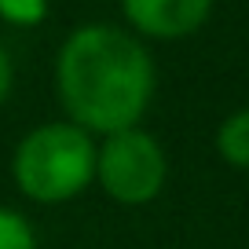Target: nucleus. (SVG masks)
<instances>
[{"label":"nucleus","mask_w":249,"mask_h":249,"mask_svg":"<svg viewBox=\"0 0 249 249\" xmlns=\"http://www.w3.org/2000/svg\"><path fill=\"white\" fill-rule=\"evenodd\" d=\"M11 179L37 205L73 202L95 183V136L73 121H44L11 150Z\"/></svg>","instance_id":"f03ea898"},{"label":"nucleus","mask_w":249,"mask_h":249,"mask_svg":"<svg viewBox=\"0 0 249 249\" xmlns=\"http://www.w3.org/2000/svg\"><path fill=\"white\" fill-rule=\"evenodd\" d=\"M169 154L143 124L95 140V187L124 209L150 205L165 191Z\"/></svg>","instance_id":"7ed1b4c3"},{"label":"nucleus","mask_w":249,"mask_h":249,"mask_svg":"<svg viewBox=\"0 0 249 249\" xmlns=\"http://www.w3.org/2000/svg\"><path fill=\"white\" fill-rule=\"evenodd\" d=\"M158 92L147 40L114 22H85L55 52V99L62 117L103 140L143 124Z\"/></svg>","instance_id":"f257e3e1"},{"label":"nucleus","mask_w":249,"mask_h":249,"mask_svg":"<svg viewBox=\"0 0 249 249\" xmlns=\"http://www.w3.org/2000/svg\"><path fill=\"white\" fill-rule=\"evenodd\" d=\"M11 88H15V59H11V52L0 40V107L11 99Z\"/></svg>","instance_id":"6e6552de"},{"label":"nucleus","mask_w":249,"mask_h":249,"mask_svg":"<svg viewBox=\"0 0 249 249\" xmlns=\"http://www.w3.org/2000/svg\"><path fill=\"white\" fill-rule=\"evenodd\" d=\"M0 249H37V231L30 216L11 205H0Z\"/></svg>","instance_id":"423d86ee"},{"label":"nucleus","mask_w":249,"mask_h":249,"mask_svg":"<svg viewBox=\"0 0 249 249\" xmlns=\"http://www.w3.org/2000/svg\"><path fill=\"white\" fill-rule=\"evenodd\" d=\"M216 0H121L124 30L140 40H183L209 22Z\"/></svg>","instance_id":"20e7f679"},{"label":"nucleus","mask_w":249,"mask_h":249,"mask_svg":"<svg viewBox=\"0 0 249 249\" xmlns=\"http://www.w3.org/2000/svg\"><path fill=\"white\" fill-rule=\"evenodd\" d=\"M52 11V0H0V22L15 30H33Z\"/></svg>","instance_id":"0eeeda50"},{"label":"nucleus","mask_w":249,"mask_h":249,"mask_svg":"<svg viewBox=\"0 0 249 249\" xmlns=\"http://www.w3.org/2000/svg\"><path fill=\"white\" fill-rule=\"evenodd\" d=\"M216 154L224 165L238 172H249V107L231 110L224 121L216 124Z\"/></svg>","instance_id":"39448f33"}]
</instances>
